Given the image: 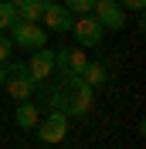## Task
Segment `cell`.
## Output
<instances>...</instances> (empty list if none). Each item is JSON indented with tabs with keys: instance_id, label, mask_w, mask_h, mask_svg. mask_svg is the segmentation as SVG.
I'll return each instance as SVG.
<instances>
[{
	"instance_id": "cell-1",
	"label": "cell",
	"mask_w": 146,
	"mask_h": 149,
	"mask_svg": "<svg viewBox=\"0 0 146 149\" xmlns=\"http://www.w3.org/2000/svg\"><path fill=\"white\" fill-rule=\"evenodd\" d=\"M92 102H95V88L82 81V74H65L61 88L51 95V105L61 115H85L92 109Z\"/></svg>"
},
{
	"instance_id": "cell-2",
	"label": "cell",
	"mask_w": 146,
	"mask_h": 149,
	"mask_svg": "<svg viewBox=\"0 0 146 149\" xmlns=\"http://www.w3.org/2000/svg\"><path fill=\"white\" fill-rule=\"evenodd\" d=\"M7 37L17 47H24V51H37V47L48 44V34H44V27L37 20H14L7 27Z\"/></svg>"
},
{
	"instance_id": "cell-3",
	"label": "cell",
	"mask_w": 146,
	"mask_h": 149,
	"mask_svg": "<svg viewBox=\"0 0 146 149\" xmlns=\"http://www.w3.org/2000/svg\"><path fill=\"white\" fill-rule=\"evenodd\" d=\"M4 68H7V92H10V98H17V102H27L31 95L37 92V81L27 74V65H7L4 61Z\"/></svg>"
},
{
	"instance_id": "cell-4",
	"label": "cell",
	"mask_w": 146,
	"mask_h": 149,
	"mask_svg": "<svg viewBox=\"0 0 146 149\" xmlns=\"http://www.w3.org/2000/svg\"><path fill=\"white\" fill-rule=\"evenodd\" d=\"M92 17L102 24V31H122V24H126V10L119 7V0H95Z\"/></svg>"
},
{
	"instance_id": "cell-5",
	"label": "cell",
	"mask_w": 146,
	"mask_h": 149,
	"mask_svg": "<svg viewBox=\"0 0 146 149\" xmlns=\"http://www.w3.org/2000/svg\"><path fill=\"white\" fill-rule=\"evenodd\" d=\"M37 136H41V142H61L65 136H68V115H61V112H48L44 119H37Z\"/></svg>"
},
{
	"instance_id": "cell-6",
	"label": "cell",
	"mask_w": 146,
	"mask_h": 149,
	"mask_svg": "<svg viewBox=\"0 0 146 149\" xmlns=\"http://www.w3.org/2000/svg\"><path fill=\"white\" fill-rule=\"evenodd\" d=\"M72 34H75V41H78V47H95V44H102V24L92 14H82V17L72 24Z\"/></svg>"
},
{
	"instance_id": "cell-7",
	"label": "cell",
	"mask_w": 146,
	"mask_h": 149,
	"mask_svg": "<svg viewBox=\"0 0 146 149\" xmlns=\"http://www.w3.org/2000/svg\"><path fill=\"white\" fill-rule=\"evenodd\" d=\"M27 74L34 78L37 85L44 81V78H51V74H55V51H48V44H44V47H37V51H31Z\"/></svg>"
},
{
	"instance_id": "cell-8",
	"label": "cell",
	"mask_w": 146,
	"mask_h": 149,
	"mask_svg": "<svg viewBox=\"0 0 146 149\" xmlns=\"http://www.w3.org/2000/svg\"><path fill=\"white\" fill-rule=\"evenodd\" d=\"M44 27H51L55 34H65V31H72V14L65 3H55V0H44Z\"/></svg>"
},
{
	"instance_id": "cell-9",
	"label": "cell",
	"mask_w": 146,
	"mask_h": 149,
	"mask_svg": "<svg viewBox=\"0 0 146 149\" xmlns=\"http://www.w3.org/2000/svg\"><path fill=\"white\" fill-rule=\"evenodd\" d=\"M85 51L82 47H65V51H55V68L61 74H82V68H85Z\"/></svg>"
},
{
	"instance_id": "cell-10",
	"label": "cell",
	"mask_w": 146,
	"mask_h": 149,
	"mask_svg": "<svg viewBox=\"0 0 146 149\" xmlns=\"http://www.w3.org/2000/svg\"><path fill=\"white\" fill-rule=\"evenodd\" d=\"M17 10V20H41L44 14V0H10Z\"/></svg>"
},
{
	"instance_id": "cell-11",
	"label": "cell",
	"mask_w": 146,
	"mask_h": 149,
	"mask_svg": "<svg viewBox=\"0 0 146 149\" xmlns=\"http://www.w3.org/2000/svg\"><path fill=\"white\" fill-rule=\"evenodd\" d=\"M14 119H17V129H34L37 119H41V112H37V105L27 98V102L17 105V115H14Z\"/></svg>"
},
{
	"instance_id": "cell-12",
	"label": "cell",
	"mask_w": 146,
	"mask_h": 149,
	"mask_svg": "<svg viewBox=\"0 0 146 149\" xmlns=\"http://www.w3.org/2000/svg\"><path fill=\"white\" fill-rule=\"evenodd\" d=\"M109 78V71L99 65V61H85V68H82V81L85 85H92V88H99L102 81Z\"/></svg>"
},
{
	"instance_id": "cell-13",
	"label": "cell",
	"mask_w": 146,
	"mask_h": 149,
	"mask_svg": "<svg viewBox=\"0 0 146 149\" xmlns=\"http://www.w3.org/2000/svg\"><path fill=\"white\" fill-rule=\"evenodd\" d=\"M14 20H17V10H14V3H10V0H0V31H7Z\"/></svg>"
},
{
	"instance_id": "cell-14",
	"label": "cell",
	"mask_w": 146,
	"mask_h": 149,
	"mask_svg": "<svg viewBox=\"0 0 146 149\" xmlns=\"http://www.w3.org/2000/svg\"><path fill=\"white\" fill-rule=\"evenodd\" d=\"M65 7H68V14H75V17H82V14H92V7H95V0H65Z\"/></svg>"
},
{
	"instance_id": "cell-15",
	"label": "cell",
	"mask_w": 146,
	"mask_h": 149,
	"mask_svg": "<svg viewBox=\"0 0 146 149\" xmlns=\"http://www.w3.org/2000/svg\"><path fill=\"white\" fill-rule=\"evenodd\" d=\"M10 51H14V41L7 37V31H0V65L10 58Z\"/></svg>"
},
{
	"instance_id": "cell-16",
	"label": "cell",
	"mask_w": 146,
	"mask_h": 149,
	"mask_svg": "<svg viewBox=\"0 0 146 149\" xmlns=\"http://www.w3.org/2000/svg\"><path fill=\"white\" fill-rule=\"evenodd\" d=\"M119 7H122V10H136V14H139V10L146 7V0H119Z\"/></svg>"
},
{
	"instance_id": "cell-17",
	"label": "cell",
	"mask_w": 146,
	"mask_h": 149,
	"mask_svg": "<svg viewBox=\"0 0 146 149\" xmlns=\"http://www.w3.org/2000/svg\"><path fill=\"white\" fill-rule=\"evenodd\" d=\"M4 78H7V68H4V65H0V85H4Z\"/></svg>"
}]
</instances>
